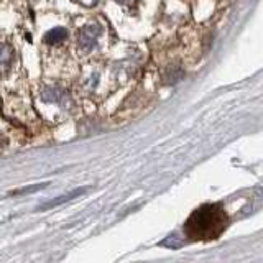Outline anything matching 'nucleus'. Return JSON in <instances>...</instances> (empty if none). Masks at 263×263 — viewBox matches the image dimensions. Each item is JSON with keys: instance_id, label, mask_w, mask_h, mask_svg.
Instances as JSON below:
<instances>
[{"instance_id": "obj_8", "label": "nucleus", "mask_w": 263, "mask_h": 263, "mask_svg": "<svg viewBox=\"0 0 263 263\" xmlns=\"http://www.w3.org/2000/svg\"><path fill=\"white\" fill-rule=\"evenodd\" d=\"M46 184H36V186H33V187H25V189H20V191H15L13 194H22V193H33V191H38V189H41V187H45Z\"/></svg>"}, {"instance_id": "obj_1", "label": "nucleus", "mask_w": 263, "mask_h": 263, "mask_svg": "<svg viewBox=\"0 0 263 263\" xmlns=\"http://www.w3.org/2000/svg\"><path fill=\"white\" fill-rule=\"evenodd\" d=\"M227 227V214L220 204H205L196 209L184 224V234L191 240H212Z\"/></svg>"}, {"instance_id": "obj_5", "label": "nucleus", "mask_w": 263, "mask_h": 263, "mask_svg": "<svg viewBox=\"0 0 263 263\" xmlns=\"http://www.w3.org/2000/svg\"><path fill=\"white\" fill-rule=\"evenodd\" d=\"M86 193V189H76V191H72L69 194H64V196H60L58 199H53V201H49L43 205H40V208L36 211H46V209H51V208H56V205H60L63 202H68L71 199H74L76 196H81V194H84Z\"/></svg>"}, {"instance_id": "obj_9", "label": "nucleus", "mask_w": 263, "mask_h": 263, "mask_svg": "<svg viewBox=\"0 0 263 263\" xmlns=\"http://www.w3.org/2000/svg\"><path fill=\"white\" fill-rule=\"evenodd\" d=\"M76 2H79V4H82V5H86V7H92V5H96L99 0H76Z\"/></svg>"}, {"instance_id": "obj_4", "label": "nucleus", "mask_w": 263, "mask_h": 263, "mask_svg": "<svg viewBox=\"0 0 263 263\" xmlns=\"http://www.w3.org/2000/svg\"><path fill=\"white\" fill-rule=\"evenodd\" d=\"M13 58H15L13 48L8 43L0 41V74H5L7 71H10L13 64Z\"/></svg>"}, {"instance_id": "obj_3", "label": "nucleus", "mask_w": 263, "mask_h": 263, "mask_svg": "<svg viewBox=\"0 0 263 263\" xmlns=\"http://www.w3.org/2000/svg\"><path fill=\"white\" fill-rule=\"evenodd\" d=\"M41 101L46 102V104H54V105H68L71 101H69V96L66 90L60 89V87H45L41 90Z\"/></svg>"}, {"instance_id": "obj_2", "label": "nucleus", "mask_w": 263, "mask_h": 263, "mask_svg": "<svg viewBox=\"0 0 263 263\" xmlns=\"http://www.w3.org/2000/svg\"><path fill=\"white\" fill-rule=\"evenodd\" d=\"M102 28L97 23H87L78 31V48L82 53H89L90 49L96 48L99 38H101Z\"/></svg>"}, {"instance_id": "obj_7", "label": "nucleus", "mask_w": 263, "mask_h": 263, "mask_svg": "<svg viewBox=\"0 0 263 263\" xmlns=\"http://www.w3.org/2000/svg\"><path fill=\"white\" fill-rule=\"evenodd\" d=\"M97 84H99V72L97 71H92L84 81H82V86H84L87 92H92V90L97 87Z\"/></svg>"}, {"instance_id": "obj_6", "label": "nucleus", "mask_w": 263, "mask_h": 263, "mask_svg": "<svg viewBox=\"0 0 263 263\" xmlns=\"http://www.w3.org/2000/svg\"><path fill=\"white\" fill-rule=\"evenodd\" d=\"M68 38V31H66V28L63 27H58V28H53L49 30L46 35H45V43L48 45H58L61 43L63 40Z\"/></svg>"}]
</instances>
